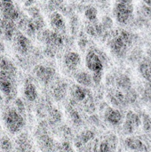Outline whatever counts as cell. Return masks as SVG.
Here are the masks:
<instances>
[{"label":"cell","instance_id":"obj_1","mask_svg":"<svg viewBox=\"0 0 151 152\" xmlns=\"http://www.w3.org/2000/svg\"><path fill=\"white\" fill-rule=\"evenodd\" d=\"M133 42V35L132 33L125 29H117L110 34L108 45L115 56L123 58L126 55Z\"/></svg>","mask_w":151,"mask_h":152},{"label":"cell","instance_id":"obj_2","mask_svg":"<svg viewBox=\"0 0 151 152\" xmlns=\"http://www.w3.org/2000/svg\"><path fill=\"white\" fill-rule=\"evenodd\" d=\"M3 118L7 130L12 134L20 133L25 126L24 117L15 108L7 109L4 112Z\"/></svg>","mask_w":151,"mask_h":152},{"label":"cell","instance_id":"obj_3","mask_svg":"<svg viewBox=\"0 0 151 152\" xmlns=\"http://www.w3.org/2000/svg\"><path fill=\"white\" fill-rule=\"evenodd\" d=\"M104 58L105 55L101 52H100L99 50L91 49L86 53L85 65L87 69L93 72V74L103 73Z\"/></svg>","mask_w":151,"mask_h":152},{"label":"cell","instance_id":"obj_4","mask_svg":"<svg viewBox=\"0 0 151 152\" xmlns=\"http://www.w3.org/2000/svg\"><path fill=\"white\" fill-rule=\"evenodd\" d=\"M0 91L7 99L14 98L16 94L14 71H0Z\"/></svg>","mask_w":151,"mask_h":152},{"label":"cell","instance_id":"obj_5","mask_svg":"<svg viewBox=\"0 0 151 152\" xmlns=\"http://www.w3.org/2000/svg\"><path fill=\"white\" fill-rule=\"evenodd\" d=\"M133 13V6L132 4H125L117 2L113 9V14L116 20L120 24H127Z\"/></svg>","mask_w":151,"mask_h":152},{"label":"cell","instance_id":"obj_6","mask_svg":"<svg viewBox=\"0 0 151 152\" xmlns=\"http://www.w3.org/2000/svg\"><path fill=\"white\" fill-rule=\"evenodd\" d=\"M0 10L3 14V18L15 21L20 16L19 9L13 3V0H0Z\"/></svg>","mask_w":151,"mask_h":152},{"label":"cell","instance_id":"obj_7","mask_svg":"<svg viewBox=\"0 0 151 152\" xmlns=\"http://www.w3.org/2000/svg\"><path fill=\"white\" fill-rule=\"evenodd\" d=\"M42 41L44 42L47 46L51 49L53 48H59L63 45V38L60 33H57L55 31L51 30H44L41 33Z\"/></svg>","mask_w":151,"mask_h":152},{"label":"cell","instance_id":"obj_8","mask_svg":"<svg viewBox=\"0 0 151 152\" xmlns=\"http://www.w3.org/2000/svg\"><path fill=\"white\" fill-rule=\"evenodd\" d=\"M141 124H142L141 117L132 110L128 111L126 114L125 121L124 126H123V129H124L125 134H133L134 132V130L140 126Z\"/></svg>","mask_w":151,"mask_h":152},{"label":"cell","instance_id":"obj_9","mask_svg":"<svg viewBox=\"0 0 151 152\" xmlns=\"http://www.w3.org/2000/svg\"><path fill=\"white\" fill-rule=\"evenodd\" d=\"M12 38L14 40V45H15L17 51H19L20 53H28L30 47V41L23 33L15 32Z\"/></svg>","mask_w":151,"mask_h":152},{"label":"cell","instance_id":"obj_10","mask_svg":"<svg viewBox=\"0 0 151 152\" xmlns=\"http://www.w3.org/2000/svg\"><path fill=\"white\" fill-rule=\"evenodd\" d=\"M15 26L13 21L8 20L4 18H0V34L6 39L11 40L15 34Z\"/></svg>","mask_w":151,"mask_h":152},{"label":"cell","instance_id":"obj_11","mask_svg":"<svg viewBox=\"0 0 151 152\" xmlns=\"http://www.w3.org/2000/svg\"><path fill=\"white\" fill-rule=\"evenodd\" d=\"M28 18L31 20V21L34 23L36 28L37 31L41 30L44 27V18L37 7L35 6H30L28 10Z\"/></svg>","mask_w":151,"mask_h":152},{"label":"cell","instance_id":"obj_12","mask_svg":"<svg viewBox=\"0 0 151 152\" xmlns=\"http://www.w3.org/2000/svg\"><path fill=\"white\" fill-rule=\"evenodd\" d=\"M63 62H64V65L66 66V68L68 69L75 70L80 65L81 57L76 52H69L64 55Z\"/></svg>","mask_w":151,"mask_h":152},{"label":"cell","instance_id":"obj_13","mask_svg":"<svg viewBox=\"0 0 151 152\" xmlns=\"http://www.w3.org/2000/svg\"><path fill=\"white\" fill-rule=\"evenodd\" d=\"M54 69L50 68V67H46V66H36L35 69V74L36 76L44 83H49L53 76H54Z\"/></svg>","mask_w":151,"mask_h":152},{"label":"cell","instance_id":"obj_14","mask_svg":"<svg viewBox=\"0 0 151 152\" xmlns=\"http://www.w3.org/2000/svg\"><path fill=\"white\" fill-rule=\"evenodd\" d=\"M105 120L112 126H118L123 121L122 113L114 108H108L104 114Z\"/></svg>","mask_w":151,"mask_h":152},{"label":"cell","instance_id":"obj_15","mask_svg":"<svg viewBox=\"0 0 151 152\" xmlns=\"http://www.w3.org/2000/svg\"><path fill=\"white\" fill-rule=\"evenodd\" d=\"M50 24L52 28H53V31L60 33L61 31H63L66 28V23L63 16L58 12H53L50 15Z\"/></svg>","mask_w":151,"mask_h":152},{"label":"cell","instance_id":"obj_16","mask_svg":"<svg viewBox=\"0 0 151 152\" xmlns=\"http://www.w3.org/2000/svg\"><path fill=\"white\" fill-rule=\"evenodd\" d=\"M138 70L148 83H151V61L148 56L140 61Z\"/></svg>","mask_w":151,"mask_h":152},{"label":"cell","instance_id":"obj_17","mask_svg":"<svg viewBox=\"0 0 151 152\" xmlns=\"http://www.w3.org/2000/svg\"><path fill=\"white\" fill-rule=\"evenodd\" d=\"M76 81L79 84V86L83 87H91L93 84L92 76L85 71H80L76 74L75 76Z\"/></svg>","mask_w":151,"mask_h":152},{"label":"cell","instance_id":"obj_18","mask_svg":"<svg viewBox=\"0 0 151 152\" xmlns=\"http://www.w3.org/2000/svg\"><path fill=\"white\" fill-rule=\"evenodd\" d=\"M24 96L28 102H35L37 98V90L36 86L31 82H27L23 89Z\"/></svg>","mask_w":151,"mask_h":152},{"label":"cell","instance_id":"obj_19","mask_svg":"<svg viewBox=\"0 0 151 152\" xmlns=\"http://www.w3.org/2000/svg\"><path fill=\"white\" fill-rule=\"evenodd\" d=\"M116 137H110L109 139L103 140L98 147V151L97 152H113V151L116 149Z\"/></svg>","mask_w":151,"mask_h":152},{"label":"cell","instance_id":"obj_20","mask_svg":"<svg viewBox=\"0 0 151 152\" xmlns=\"http://www.w3.org/2000/svg\"><path fill=\"white\" fill-rule=\"evenodd\" d=\"M89 91L87 90V88L85 87H83L81 86H74V89H73V96L74 98L76 99V101H77L78 102H85V100H87L88 96L90 95Z\"/></svg>","mask_w":151,"mask_h":152},{"label":"cell","instance_id":"obj_21","mask_svg":"<svg viewBox=\"0 0 151 152\" xmlns=\"http://www.w3.org/2000/svg\"><path fill=\"white\" fill-rule=\"evenodd\" d=\"M125 146L132 150V151H142L144 150V144L142 143V142L139 139L133 138V137H129L125 140Z\"/></svg>","mask_w":151,"mask_h":152},{"label":"cell","instance_id":"obj_22","mask_svg":"<svg viewBox=\"0 0 151 152\" xmlns=\"http://www.w3.org/2000/svg\"><path fill=\"white\" fill-rule=\"evenodd\" d=\"M117 86L119 88L125 90V91H129L132 88V84H131V80L127 76H120L117 78Z\"/></svg>","mask_w":151,"mask_h":152},{"label":"cell","instance_id":"obj_23","mask_svg":"<svg viewBox=\"0 0 151 152\" xmlns=\"http://www.w3.org/2000/svg\"><path fill=\"white\" fill-rule=\"evenodd\" d=\"M85 18L88 20L89 22H94L97 21V16H98V11L95 7L93 6H90L85 10Z\"/></svg>","mask_w":151,"mask_h":152},{"label":"cell","instance_id":"obj_24","mask_svg":"<svg viewBox=\"0 0 151 152\" xmlns=\"http://www.w3.org/2000/svg\"><path fill=\"white\" fill-rule=\"evenodd\" d=\"M12 149V144L10 139L6 136L0 139V150L3 152H10Z\"/></svg>","mask_w":151,"mask_h":152},{"label":"cell","instance_id":"obj_25","mask_svg":"<svg viewBox=\"0 0 151 152\" xmlns=\"http://www.w3.org/2000/svg\"><path fill=\"white\" fill-rule=\"evenodd\" d=\"M142 123V126H143V130L148 133H151V118L148 114H143L142 117L141 118Z\"/></svg>","mask_w":151,"mask_h":152},{"label":"cell","instance_id":"obj_26","mask_svg":"<svg viewBox=\"0 0 151 152\" xmlns=\"http://www.w3.org/2000/svg\"><path fill=\"white\" fill-rule=\"evenodd\" d=\"M94 137V134H93L91 131H85L83 134H81V135L78 138V141L80 142L79 146H82L85 143H87L90 140H92Z\"/></svg>","mask_w":151,"mask_h":152},{"label":"cell","instance_id":"obj_27","mask_svg":"<svg viewBox=\"0 0 151 152\" xmlns=\"http://www.w3.org/2000/svg\"><path fill=\"white\" fill-rule=\"evenodd\" d=\"M63 1L64 0H49V2H48L49 8L52 9V10H54V9L59 8L62 4Z\"/></svg>","mask_w":151,"mask_h":152},{"label":"cell","instance_id":"obj_28","mask_svg":"<svg viewBox=\"0 0 151 152\" xmlns=\"http://www.w3.org/2000/svg\"><path fill=\"white\" fill-rule=\"evenodd\" d=\"M101 25L103 26V28H104L105 29H106V28H109L112 27V20H111L109 17L105 16V17H103V19H102V23H101Z\"/></svg>","mask_w":151,"mask_h":152},{"label":"cell","instance_id":"obj_29","mask_svg":"<svg viewBox=\"0 0 151 152\" xmlns=\"http://www.w3.org/2000/svg\"><path fill=\"white\" fill-rule=\"evenodd\" d=\"M21 1L26 7H30V6H32V4L35 3L36 0H21Z\"/></svg>","mask_w":151,"mask_h":152},{"label":"cell","instance_id":"obj_30","mask_svg":"<svg viewBox=\"0 0 151 152\" xmlns=\"http://www.w3.org/2000/svg\"><path fill=\"white\" fill-rule=\"evenodd\" d=\"M142 2L145 4V5H148L149 7H151V0H142Z\"/></svg>","mask_w":151,"mask_h":152},{"label":"cell","instance_id":"obj_31","mask_svg":"<svg viewBox=\"0 0 151 152\" xmlns=\"http://www.w3.org/2000/svg\"><path fill=\"white\" fill-rule=\"evenodd\" d=\"M133 0H118V2L120 3H125V4H132Z\"/></svg>","mask_w":151,"mask_h":152},{"label":"cell","instance_id":"obj_32","mask_svg":"<svg viewBox=\"0 0 151 152\" xmlns=\"http://www.w3.org/2000/svg\"><path fill=\"white\" fill-rule=\"evenodd\" d=\"M4 44L2 43V41L0 40V51H4Z\"/></svg>","mask_w":151,"mask_h":152},{"label":"cell","instance_id":"obj_33","mask_svg":"<svg viewBox=\"0 0 151 152\" xmlns=\"http://www.w3.org/2000/svg\"><path fill=\"white\" fill-rule=\"evenodd\" d=\"M148 57L150 58V61H151V49L148 52Z\"/></svg>","mask_w":151,"mask_h":152},{"label":"cell","instance_id":"obj_34","mask_svg":"<svg viewBox=\"0 0 151 152\" xmlns=\"http://www.w3.org/2000/svg\"><path fill=\"white\" fill-rule=\"evenodd\" d=\"M17 152H26V151H21V150L18 149V151H17Z\"/></svg>","mask_w":151,"mask_h":152},{"label":"cell","instance_id":"obj_35","mask_svg":"<svg viewBox=\"0 0 151 152\" xmlns=\"http://www.w3.org/2000/svg\"><path fill=\"white\" fill-rule=\"evenodd\" d=\"M1 102H2V96H1V94H0V103H1Z\"/></svg>","mask_w":151,"mask_h":152},{"label":"cell","instance_id":"obj_36","mask_svg":"<svg viewBox=\"0 0 151 152\" xmlns=\"http://www.w3.org/2000/svg\"><path fill=\"white\" fill-rule=\"evenodd\" d=\"M0 134H1V127H0Z\"/></svg>","mask_w":151,"mask_h":152}]
</instances>
